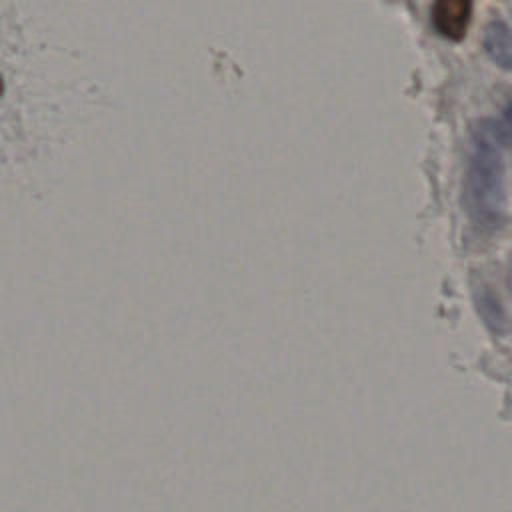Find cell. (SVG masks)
I'll use <instances>...</instances> for the list:
<instances>
[{
	"mask_svg": "<svg viewBox=\"0 0 512 512\" xmlns=\"http://www.w3.org/2000/svg\"><path fill=\"white\" fill-rule=\"evenodd\" d=\"M464 208L470 220L484 230L496 228L504 218V162L496 146V128L490 122L474 128L464 174Z\"/></svg>",
	"mask_w": 512,
	"mask_h": 512,
	"instance_id": "1",
	"label": "cell"
},
{
	"mask_svg": "<svg viewBox=\"0 0 512 512\" xmlns=\"http://www.w3.org/2000/svg\"><path fill=\"white\" fill-rule=\"evenodd\" d=\"M472 16V0H434L432 4V22L436 30L450 38H464Z\"/></svg>",
	"mask_w": 512,
	"mask_h": 512,
	"instance_id": "2",
	"label": "cell"
},
{
	"mask_svg": "<svg viewBox=\"0 0 512 512\" xmlns=\"http://www.w3.org/2000/svg\"><path fill=\"white\" fill-rule=\"evenodd\" d=\"M482 44L486 54L496 66L504 70H512V26L510 24L500 20L490 22L484 28Z\"/></svg>",
	"mask_w": 512,
	"mask_h": 512,
	"instance_id": "3",
	"label": "cell"
},
{
	"mask_svg": "<svg viewBox=\"0 0 512 512\" xmlns=\"http://www.w3.org/2000/svg\"><path fill=\"white\" fill-rule=\"evenodd\" d=\"M504 118H506V124L510 128V132H512V102H508V106L504 110Z\"/></svg>",
	"mask_w": 512,
	"mask_h": 512,
	"instance_id": "4",
	"label": "cell"
},
{
	"mask_svg": "<svg viewBox=\"0 0 512 512\" xmlns=\"http://www.w3.org/2000/svg\"><path fill=\"white\" fill-rule=\"evenodd\" d=\"M508 286L512 290V262H510V268H508Z\"/></svg>",
	"mask_w": 512,
	"mask_h": 512,
	"instance_id": "5",
	"label": "cell"
}]
</instances>
